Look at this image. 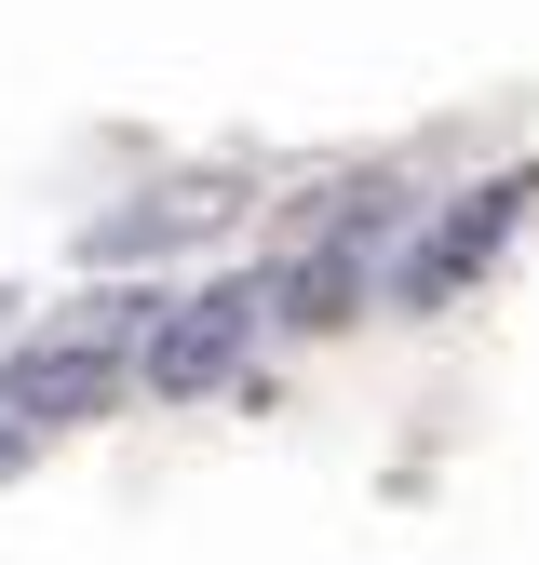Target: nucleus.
Listing matches in <instances>:
<instances>
[{"mask_svg":"<svg viewBox=\"0 0 539 565\" xmlns=\"http://www.w3.org/2000/svg\"><path fill=\"white\" fill-rule=\"evenodd\" d=\"M256 310H284V282H256V269H230V282H202V297H176V310L149 323L135 391H216L243 350H256Z\"/></svg>","mask_w":539,"mask_h":565,"instance_id":"2","label":"nucleus"},{"mask_svg":"<svg viewBox=\"0 0 539 565\" xmlns=\"http://www.w3.org/2000/svg\"><path fill=\"white\" fill-rule=\"evenodd\" d=\"M526 202H539V175H486V189H472L458 202V216L419 243V256H404V310H445L458 297V282H486V256L526 230Z\"/></svg>","mask_w":539,"mask_h":565,"instance_id":"4","label":"nucleus"},{"mask_svg":"<svg viewBox=\"0 0 539 565\" xmlns=\"http://www.w3.org/2000/svg\"><path fill=\"white\" fill-rule=\"evenodd\" d=\"M391 230H404V189H337V216H324V243L284 269V323H351L364 310V282H378V256H391Z\"/></svg>","mask_w":539,"mask_h":565,"instance_id":"3","label":"nucleus"},{"mask_svg":"<svg viewBox=\"0 0 539 565\" xmlns=\"http://www.w3.org/2000/svg\"><path fill=\"white\" fill-rule=\"evenodd\" d=\"M202 230H230V189H162V202H135V216L95 230V256L121 269V256H162V243H202Z\"/></svg>","mask_w":539,"mask_h":565,"instance_id":"5","label":"nucleus"},{"mask_svg":"<svg viewBox=\"0 0 539 565\" xmlns=\"http://www.w3.org/2000/svg\"><path fill=\"white\" fill-rule=\"evenodd\" d=\"M162 310H176L162 282H149V297L121 282V297H82V310L28 350V364H0V471H28L54 431H82L108 391H135V364H149V323H162Z\"/></svg>","mask_w":539,"mask_h":565,"instance_id":"1","label":"nucleus"},{"mask_svg":"<svg viewBox=\"0 0 539 565\" xmlns=\"http://www.w3.org/2000/svg\"><path fill=\"white\" fill-rule=\"evenodd\" d=\"M0 323H14V297H0Z\"/></svg>","mask_w":539,"mask_h":565,"instance_id":"6","label":"nucleus"}]
</instances>
